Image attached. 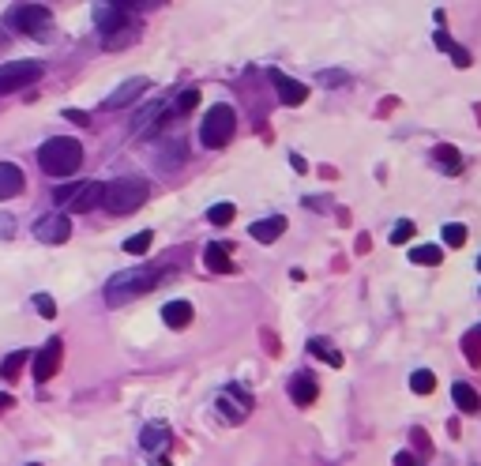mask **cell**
I'll return each instance as SVG.
<instances>
[{
    "instance_id": "1",
    "label": "cell",
    "mask_w": 481,
    "mask_h": 466,
    "mask_svg": "<svg viewBox=\"0 0 481 466\" xmlns=\"http://www.w3.org/2000/svg\"><path fill=\"white\" fill-rule=\"evenodd\" d=\"M38 166L46 177H72L83 166V143L72 136H53L38 147Z\"/></svg>"
},
{
    "instance_id": "2",
    "label": "cell",
    "mask_w": 481,
    "mask_h": 466,
    "mask_svg": "<svg viewBox=\"0 0 481 466\" xmlns=\"http://www.w3.org/2000/svg\"><path fill=\"white\" fill-rule=\"evenodd\" d=\"M158 286V271L155 267H132V271H120L105 283V305H124V301H136L150 294Z\"/></svg>"
},
{
    "instance_id": "3",
    "label": "cell",
    "mask_w": 481,
    "mask_h": 466,
    "mask_svg": "<svg viewBox=\"0 0 481 466\" xmlns=\"http://www.w3.org/2000/svg\"><path fill=\"white\" fill-rule=\"evenodd\" d=\"M147 196H150V184L143 177H117L113 184H105L102 207L109 214H132L147 203Z\"/></svg>"
},
{
    "instance_id": "4",
    "label": "cell",
    "mask_w": 481,
    "mask_h": 466,
    "mask_svg": "<svg viewBox=\"0 0 481 466\" xmlns=\"http://www.w3.org/2000/svg\"><path fill=\"white\" fill-rule=\"evenodd\" d=\"M233 132H237L233 105H211V113H207L203 124H200V143L211 147V150H222L229 139H233Z\"/></svg>"
},
{
    "instance_id": "5",
    "label": "cell",
    "mask_w": 481,
    "mask_h": 466,
    "mask_svg": "<svg viewBox=\"0 0 481 466\" xmlns=\"http://www.w3.org/2000/svg\"><path fill=\"white\" fill-rule=\"evenodd\" d=\"M102 192H105V184H102V181L64 184V188H57V203H68V211L83 214V211H94V207H102Z\"/></svg>"
},
{
    "instance_id": "6",
    "label": "cell",
    "mask_w": 481,
    "mask_h": 466,
    "mask_svg": "<svg viewBox=\"0 0 481 466\" xmlns=\"http://www.w3.org/2000/svg\"><path fill=\"white\" fill-rule=\"evenodd\" d=\"M41 79V64L38 60H8L0 64V94H12L23 91V86Z\"/></svg>"
},
{
    "instance_id": "7",
    "label": "cell",
    "mask_w": 481,
    "mask_h": 466,
    "mask_svg": "<svg viewBox=\"0 0 481 466\" xmlns=\"http://www.w3.org/2000/svg\"><path fill=\"white\" fill-rule=\"evenodd\" d=\"M49 23H53V12L41 4H23L12 12V27L23 30V34H46Z\"/></svg>"
},
{
    "instance_id": "8",
    "label": "cell",
    "mask_w": 481,
    "mask_h": 466,
    "mask_svg": "<svg viewBox=\"0 0 481 466\" xmlns=\"http://www.w3.org/2000/svg\"><path fill=\"white\" fill-rule=\"evenodd\" d=\"M34 237L41 245H64L72 237V219L68 214H41L34 222Z\"/></svg>"
},
{
    "instance_id": "9",
    "label": "cell",
    "mask_w": 481,
    "mask_h": 466,
    "mask_svg": "<svg viewBox=\"0 0 481 466\" xmlns=\"http://www.w3.org/2000/svg\"><path fill=\"white\" fill-rule=\"evenodd\" d=\"M60 357H64V342H60V339H49L46 346H41L38 357H34V380H38V384H46V380H53V376H57Z\"/></svg>"
},
{
    "instance_id": "10",
    "label": "cell",
    "mask_w": 481,
    "mask_h": 466,
    "mask_svg": "<svg viewBox=\"0 0 481 466\" xmlns=\"http://www.w3.org/2000/svg\"><path fill=\"white\" fill-rule=\"evenodd\" d=\"M218 410H222V418L229 425H237V421L248 418V410H252V395L240 391V387H226V391L218 395Z\"/></svg>"
},
{
    "instance_id": "11",
    "label": "cell",
    "mask_w": 481,
    "mask_h": 466,
    "mask_svg": "<svg viewBox=\"0 0 481 466\" xmlns=\"http://www.w3.org/2000/svg\"><path fill=\"white\" fill-rule=\"evenodd\" d=\"M147 86H150V83L143 79V75H136V79H124V83H120L117 91L105 98V110H124V105H132L139 94L147 91Z\"/></svg>"
},
{
    "instance_id": "12",
    "label": "cell",
    "mask_w": 481,
    "mask_h": 466,
    "mask_svg": "<svg viewBox=\"0 0 481 466\" xmlns=\"http://www.w3.org/2000/svg\"><path fill=\"white\" fill-rule=\"evenodd\" d=\"M271 83H275L278 98L286 102V105H301L304 98H309V86L297 83V79H290V75H282L278 68H271Z\"/></svg>"
},
{
    "instance_id": "13",
    "label": "cell",
    "mask_w": 481,
    "mask_h": 466,
    "mask_svg": "<svg viewBox=\"0 0 481 466\" xmlns=\"http://www.w3.org/2000/svg\"><path fill=\"white\" fill-rule=\"evenodd\" d=\"M23 169L15 166V162H0V203L4 200H15L19 192H23Z\"/></svg>"
},
{
    "instance_id": "14",
    "label": "cell",
    "mask_w": 481,
    "mask_h": 466,
    "mask_svg": "<svg viewBox=\"0 0 481 466\" xmlns=\"http://www.w3.org/2000/svg\"><path fill=\"white\" fill-rule=\"evenodd\" d=\"M248 233H252L259 245H271V241H278V237L286 233V219H282V214H271V219H259V222H252V226H248Z\"/></svg>"
},
{
    "instance_id": "15",
    "label": "cell",
    "mask_w": 481,
    "mask_h": 466,
    "mask_svg": "<svg viewBox=\"0 0 481 466\" xmlns=\"http://www.w3.org/2000/svg\"><path fill=\"white\" fill-rule=\"evenodd\" d=\"M94 23H98V30H102V38H105V34H113L117 27H124L128 15H124V8H117V4H98L94 8Z\"/></svg>"
},
{
    "instance_id": "16",
    "label": "cell",
    "mask_w": 481,
    "mask_h": 466,
    "mask_svg": "<svg viewBox=\"0 0 481 466\" xmlns=\"http://www.w3.org/2000/svg\"><path fill=\"white\" fill-rule=\"evenodd\" d=\"M203 264H207V271H214V275H233V259H229L226 245H207L203 248Z\"/></svg>"
},
{
    "instance_id": "17",
    "label": "cell",
    "mask_w": 481,
    "mask_h": 466,
    "mask_svg": "<svg viewBox=\"0 0 481 466\" xmlns=\"http://www.w3.org/2000/svg\"><path fill=\"white\" fill-rule=\"evenodd\" d=\"M316 391H320V387H316V380H312L309 373H301V376H293V380H290V399L297 406H312L316 403Z\"/></svg>"
},
{
    "instance_id": "18",
    "label": "cell",
    "mask_w": 481,
    "mask_h": 466,
    "mask_svg": "<svg viewBox=\"0 0 481 466\" xmlns=\"http://www.w3.org/2000/svg\"><path fill=\"white\" fill-rule=\"evenodd\" d=\"M162 320H166V328H173V331L188 328L192 323V305L188 301H169V305L162 309Z\"/></svg>"
},
{
    "instance_id": "19",
    "label": "cell",
    "mask_w": 481,
    "mask_h": 466,
    "mask_svg": "<svg viewBox=\"0 0 481 466\" xmlns=\"http://www.w3.org/2000/svg\"><path fill=\"white\" fill-rule=\"evenodd\" d=\"M132 41H139V23H132V19H128L124 27H117L113 34L102 38V46H105V49H124V46H132Z\"/></svg>"
},
{
    "instance_id": "20",
    "label": "cell",
    "mask_w": 481,
    "mask_h": 466,
    "mask_svg": "<svg viewBox=\"0 0 481 466\" xmlns=\"http://www.w3.org/2000/svg\"><path fill=\"white\" fill-rule=\"evenodd\" d=\"M451 399H455V406L463 410V414H477V410H481V395L470 384H455L451 387Z\"/></svg>"
},
{
    "instance_id": "21",
    "label": "cell",
    "mask_w": 481,
    "mask_h": 466,
    "mask_svg": "<svg viewBox=\"0 0 481 466\" xmlns=\"http://www.w3.org/2000/svg\"><path fill=\"white\" fill-rule=\"evenodd\" d=\"M162 113H166V105H162V102H150L147 110L136 113L132 132H147V128H158V124H162Z\"/></svg>"
},
{
    "instance_id": "22",
    "label": "cell",
    "mask_w": 481,
    "mask_h": 466,
    "mask_svg": "<svg viewBox=\"0 0 481 466\" xmlns=\"http://www.w3.org/2000/svg\"><path fill=\"white\" fill-rule=\"evenodd\" d=\"M30 361V354L27 350H15V354H8L4 361H0V380H15L19 373H23V365Z\"/></svg>"
},
{
    "instance_id": "23",
    "label": "cell",
    "mask_w": 481,
    "mask_h": 466,
    "mask_svg": "<svg viewBox=\"0 0 481 466\" xmlns=\"http://www.w3.org/2000/svg\"><path fill=\"white\" fill-rule=\"evenodd\" d=\"M139 444H143L147 451H162V448L169 444V429H166V425H147L143 436H139Z\"/></svg>"
},
{
    "instance_id": "24",
    "label": "cell",
    "mask_w": 481,
    "mask_h": 466,
    "mask_svg": "<svg viewBox=\"0 0 481 466\" xmlns=\"http://www.w3.org/2000/svg\"><path fill=\"white\" fill-rule=\"evenodd\" d=\"M309 354H316L320 361H327L331 368H342V354H338L331 342H323V339H312V342H309Z\"/></svg>"
},
{
    "instance_id": "25",
    "label": "cell",
    "mask_w": 481,
    "mask_h": 466,
    "mask_svg": "<svg viewBox=\"0 0 481 466\" xmlns=\"http://www.w3.org/2000/svg\"><path fill=\"white\" fill-rule=\"evenodd\" d=\"M432 158H436V166L440 169H447V173H455L458 166H463V158H458V150L455 147H447V143H440L432 150Z\"/></svg>"
},
{
    "instance_id": "26",
    "label": "cell",
    "mask_w": 481,
    "mask_h": 466,
    "mask_svg": "<svg viewBox=\"0 0 481 466\" xmlns=\"http://www.w3.org/2000/svg\"><path fill=\"white\" fill-rule=\"evenodd\" d=\"M410 259H413V264H429V267H436V264L444 259V248H440V245H418V248L410 252Z\"/></svg>"
},
{
    "instance_id": "27",
    "label": "cell",
    "mask_w": 481,
    "mask_h": 466,
    "mask_svg": "<svg viewBox=\"0 0 481 466\" xmlns=\"http://www.w3.org/2000/svg\"><path fill=\"white\" fill-rule=\"evenodd\" d=\"M150 241H155V233H150V230H139V233H132V237L124 241V252H128V256H143L147 248H150Z\"/></svg>"
},
{
    "instance_id": "28",
    "label": "cell",
    "mask_w": 481,
    "mask_h": 466,
    "mask_svg": "<svg viewBox=\"0 0 481 466\" xmlns=\"http://www.w3.org/2000/svg\"><path fill=\"white\" fill-rule=\"evenodd\" d=\"M410 387H413L418 395H432V391H436V376L429 373V368H418V373L410 376Z\"/></svg>"
},
{
    "instance_id": "29",
    "label": "cell",
    "mask_w": 481,
    "mask_h": 466,
    "mask_svg": "<svg viewBox=\"0 0 481 466\" xmlns=\"http://www.w3.org/2000/svg\"><path fill=\"white\" fill-rule=\"evenodd\" d=\"M463 354H466V361H470V365H477V368H481V331H477V328L463 339Z\"/></svg>"
},
{
    "instance_id": "30",
    "label": "cell",
    "mask_w": 481,
    "mask_h": 466,
    "mask_svg": "<svg viewBox=\"0 0 481 466\" xmlns=\"http://www.w3.org/2000/svg\"><path fill=\"white\" fill-rule=\"evenodd\" d=\"M233 214H237L233 203H214V207L207 211V219H211V226H229V222H233Z\"/></svg>"
},
{
    "instance_id": "31",
    "label": "cell",
    "mask_w": 481,
    "mask_h": 466,
    "mask_svg": "<svg viewBox=\"0 0 481 466\" xmlns=\"http://www.w3.org/2000/svg\"><path fill=\"white\" fill-rule=\"evenodd\" d=\"M444 245L463 248V245H466V226H463V222H447V226H444Z\"/></svg>"
},
{
    "instance_id": "32",
    "label": "cell",
    "mask_w": 481,
    "mask_h": 466,
    "mask_svg": "<svg viewBox=\"0 0 481 466\" xmlns=\"http://www.w3.org/2000/svg\"><path fill=\"white\" fill-rule=\"evenodd\" d=\"M410 237H413V222H410V219L395 222V230H391V245H406Z\"/></svg>"
},
{
    "instance_id": "33",
    "label": "cell",
    "mask_w": 481,
    "mask_h": 466,
    "mask_svg": "<svg viewBox=\"0 0 481 466\" xmlns=\"http://www.w3.org/2000/svg\"><path fill=\"white\" fill-rule=\"evenodd\" d=\"M34 309H38V316H46V320L57 316V305H53L49 294H34Z\"/></svg>"
},
{
    "instance_id": "34",
    "label": "cell",
    "mask_w": 481,
    "mask_h": 466,
    "mask_svg": "<svg viewBox=\"0 0 481 466\" xmlns=\"http://www.w3.org/2000/svg\"><path fill=\"white\" fill-rule=\"evenodd\" d=\"M195 105H200V91H192V86H188L184 94H177V110H181V113L195 110Z\"/></svg>"
},
{
    "instance_id": "35",
    "label": "cell",
    "mask_w": 481,
    "mask_h": 466,
    "mask_svg": "<svg viewBox=\"0 0 481 466\" xmlns=\"http://www.w3.org/2000/svg\"><path fill=\"white\" fill-rule=\"evenodd\" d=\"M447 57L455 60V68H470V53H466L463 46H455V41L447 46Z\"/></svg>"
},
{
    "instance_id": "36",
    "label": "cell",
    "mask_w": 481,
    "mask_h": 466,
    "mask_svg": "<svg viewBox=\"0 0 481 466\" xmlns=\"http://www.w3.org/2000/svg\"><path fill=\"white\" fill-rule=\"evenodd\" d=\"M410 440L421 448V455H429V451H432V444H429V432H425V429H413V432H410Z\"/></svg>"
},
{
    "instance_id": "37",
    "label": "cell",
    "mask_w": 481,
    "mask_h": 466,
    "mask_svg": "<svg viewBox=\"0 0 481 466\" xmlns=\"http://www.w3.org/2000/svg\"><path fill=\"white\" fill-rule=\"evenodd\" d=\"M395 466H421V462L413 459V451H402V455H395Z\"/></svg>"
},
{
    "instance_id": "38",
    "label": "cell",
    "mask_w": 481,
    "mask_h": 466,
    "mask_svg": "<svg viewBox=\"0 0 481 466\" xmlns=\"http://www.w3.org/2000/svg\"><path fill=\"white\" fill-rule=\"evenodd\" d=\"M64 117H68L72 124H86V121H91V117H86L83 110H68V113H64Z\"/></svg>"
},
{
    "instance_id": "39",
    "label": "cell",
    "mask_w": 481,
    "mask_h": 466,
    "mask_svg": "<svg viewBox=\"0 0 481 466\" xmlns=\"http://www.w3.org/2000/svg\"><path fill=\"white\" fill-rule=\"evenodd\" d=\"M15 233V222L12 219H4V214H0V237H12Z\"/></svg>"
},
{
    "instance_id": "40",
    "label": "cell",
    "mask_w": 481,
    "mask_h": 466,
    "mask_svg": "<svg viewBox=\"0 0 481 466\" xmlns=\"http://www.w3.org/2000/svg\"><path fill=\"white\" fill-rule=\"evenodd\" d=\"M432 41H436V49H444V53H447V46H451V38H447V30H436V38H432Z\"/></svg>"
},
{
    "instance_id": "41",
    "label": "cell",
    "mask_w": 481,
    "mask_h": 466,
    "mask_svg": "<svg viewBox=\"0 0 481 466\" xmlns=\"http://www.w3.org/2000/svg\"><path fill=\"white\" fill-rule=\"evenodd\" d=\"M290 166H293V169H301V173H304V169H309V162H304L301 155H290Z\"/></svg>"
},
{
    "instance_id": "42",
    "label": "cell",
    "mask_w": 481,
    "mask_h": 466,
    "mask_svg": "<svg viewBox=\"0 0 481 466\" xmlns=\"http://www.w3.org/2000/svg\"><path fill=\"white\" fill-rule=\"evenodd\" d=\"M12 403H15V395H8V391H0V414H4V410H8V406H12Z\"/></svg>"
},
{
    "instance_id": "43",
    "label": "cell",
    "mask_w": 481,
    "mask_h": 466,
    "mask_svg": "<svg viewBox=\"0 0 481 466\" xmlns=\"http://www.w3.org/2000/svg\"><path fill=\"white\" fill-rule=\"evenodd\" d=\"M477 271H481V259H477Z\"/></svg>"
},
{
    "instance_id": "44",
    "label": "cell",
    "mask_w": 481,
    "mask_h": 466,
    "mask_svg": "<svg viewBox=\"0 0 481 466\" xmlns=\"http://www.w3.org/2000/svg\"><path fill=\"white\" fill-rule=\"evenodd\" d=\"M30 466H38V462H30Z\"/></svg>"
}]
</instances>
